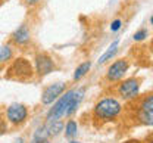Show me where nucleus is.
<instances>
[{"instance_id":"obj_1","label":"nucleus","mask_w":153,"mask_h":143,"mask_svg":"<svg viewBox=\"0 0 153 143\" xmlns=\"http://www.w3.org/2000/svg\"><path fill=\"white\" fill-rule=\"evenodd\" d=\"M122 112V106L115 98L100 99L93 108V117L100 123H111L119 117Z\"/></svg>"},{"instance_id":"obj_2","label":"nucleus","mask_w":153,"mask_h":143,"mask_svg":"<svg viewBox=\"0 0 153 143\" xmlns=\"http://www.w3.org/2000/svg\"><path fill=\"white\" fill-rule=\"evenodd\" d=\"M34 77V68L31 62L25 58H16L9 65L6 71V78L7 80H15V81H30Z\"/></svg>"},{"instance_id":"obj_3","label":"nucleus","mask_w":153,"mask_h":143,"mask_svg":"<svg viewBox=\"0 0 153 143\" xmlns=\"http://www.w3.org/2000/svg\"><path fill=\"white\" fill-rule=\"evenodd\" d=\"M135 120L138 121V124L153 127V95L144 96L137 102Z\"/></svg>"},{"instance_id":"obj_4","label":"nucleus","mask_w":153,"mask_h":143,"mask_svg":"<svg viewBox=\"0 0 153 143\" xmlns=\"http://www.w3.org/2000/svg\"><path fill=\"white\" fill-rule=\"evenodd\" d=\"M74 98H75V90L66 92V93L55 103V106L49 111V114H47V121H55V120H60L62 117H65L66 112H68V109H69V106H71V103L74 101Z\"/></svg>"},{"instance_id":"obj_5","label":"nucleus","mask_w":153,"mask_h":143,"mask_svg":"<svg viewBox=\"0 0 153 143\" xmlns=\"http://www.w3.org/2000/svg\"><path fill=\"white\" fill-rule=\"evenodd\" d=\"M140 78H128L119 83V86L116 87V93L119 95V98L122 99H133L138 95L140 90Z\"/></svg>"},{"instance_id":"obj_6","label":"nucleus","mask_w":153,"mask_h":143,"mask_svg":"<svg viewBox=\"0 0 153 143\" xmlns=\"http://www.w3.org/2000/svg\"><path fill=\"white\" fill-rule=\"evenodd\" d=\"M130 68V63L127 59H118L115 61L109 68H108V72H106V80L109 83H116L119 80L124 78V75L127 74Z\"/></svg>"},{"instance_id":"obj_7","label":"nucleus","mask_w":153,"mask_h":143,"mask_svg":"<svg viewBox=\"0 0 153 143\" xmlns=\"http://www.w3.org/2000/svg\"><path fill=\"white\" fill-rule=\"evenodd\" d=\"M28 117V109L22 105V103H12L7 109H6V118L7 121L13 125L22 124Z\"/></svg>"},{"instance_id":"obj_8","label":"nucleus","mask_w":153,"mask_h":143,"mask_svg":"<svg viewBox=\"0 0 153 143\" xmlns=\"http://www.w3.org/2000/svg\"><path fill=\"white\" fill-rule=\"evenodd\" d=\"M36 71L38 77H44L55 71V62L47 53H37L36 55Z\"/></svg>"},{"instance_id":"obj_9","label":"nucleus","mask_w":153,"mask_h":143,"mask_svg":"<svg viewBox=\"0 0 153 143\" xmlns=\"http://www.w3.org/2000/svg\"><path fill=\"white\" fill-rule=\"evenodd\" d=\"M65 87H66L65 83H53L49 87H46L44 92H43V95H41V103L43 105L53 103V101H56L57 98H59V95L63 93Z\"/></svg>"},{"instance_id":"obj_10","label":"nucleus","mask_w":153,"mask_h":143,"mask_svg":"<svg viewBox=\"0 0 153 143\" xmlns=\"http://www.w3.org/2000/svg\"><path fill=\"white\" fill-rule=\"evenodd\" d=\"M30 40H31V33H30V28L27 27V24L19 25L15 30V33L12 34V41L16 46H27Z\"/></svg>"},{"instance_id":"obj_11","label":"nucleus","mask_w":153,"mask_h":143,"mask_svg":"<svg viewBox=\"0 0 153 143\" xmlns=\"http://www.w3.org/2000/svg\"><path fill=\"white\" fill-rule=\"evenodd\" d=\"M118 46H119V40H115L114 43H112V44L108 47V50H106V52H105V53H103V55L99 58V61H97V62L102 65V63L108 62L109 59H112L115 55H116V52H118Z\"/></svg>"},{"instance_id":"obj_12","label":"nucleus","mask_w":153,"mask_h":143,"mask_svg":"<svg viewBox=\"0 0 153 143\" xmlns=\"http://www.w3.org/2000/svg\"><path fill=\"white\" fill-rule=\"evenodd\" d=\"M13 56V50L9 44H3L0 46V63H6L12 59Z\"/></svg>"},{"instance_id":"obj_13","label":"nucleus","mask_w":153,"mask_h":143,"mask_svg":"<svg viewBox=\"0 0 153 143\" xmlns=\"http://www.w3.org/2000/svg\"><path fill=\"white\" fill-rule=\"evenodd\" d=\"M47 128H49V133L50 136H57L62 130H63V123L60 120H55V121H49L47 124Z\"/></svg>"},{"instance_id":"obj_14","label":"nucleus","mask_w":153,"mask_h":143,"mask_svg":"<svg viewBox=\"0 0 153 143\" xmlns=\"http://www.w3.org/2000/svg\"><path fill=\"white\" fill-rule=\"evenodd\" d=\"M90 66H91V63H90V62H82V63H81V65L75 69V72H74V80L78 81L79 78H82V77L88 72Z\"/></svg>"},{"instance_id":"obj_15","label":"nucleus","mask_w":153,"mask_h":143,"mask_svg":"<svg viewBox=\"0 0 153 143\" xmlns=\"http://www.w3.org/2000/svg\"><path fill=\"white\" fill-rule=\"evenodd\" d=\"M76 131H78V127H76V123L74 120H69L68 124H66V127H65V136L66 137H74L76 136Z\"/></svg>"},{"instance_id":"obj_16","label":"nucleus","mask_w":153,"mask_h":143,"mask_svg":"<svg viewBox=\"0 0 153 143\" xmlns=\"http://www.w3.org/2000/svg\"><path fill=\"white\" fill-rule=\"evenodd\" d=\"M50 136L49 133V128L47 125H43V127H38L34 133V139H38V140H47V137Z\"/></svg>"},{"instance_id":"obj_17","label":"nucleus","mask_w":153,"mask_h":143,"mask_svg":"<svg viewBox=\"0 0 153 143\" xmlns=\"http://www.w3.org/2000/svg\"><path fill=\"white\" fill-rule=\"evenodd\" d=\"M147 34H149L147 30H138V31L133 36V39H134V41H141L147 37Z\"/></svg>"},{"instance_id":"obj_18","label":"nucleus","mask_w":153,"mask_h":143,"mask_svg":"<svg viewBox=\"0 0 153 143\" xmlns=\"http://www.w3.org/2000/svg\"><path fill=\"white\" fill-rule=\"evenodd\" d=\"M121 27H122V21H121V19H115L114 22L111 24V30H112L114 33H115V31H118Z\"/></svg>"},{"instance_id":"obj_19","label":"nucleus","mask_w":153,"mask_h":143,"mask_svg":"<svg viewBox=\"0 0 153 143\" xmlns=\"http://www.w3.org/2000/svg\"><path fill=\"white\" fill-rule=\"evenodd\" d=\"M24 1H25L28 6H36V4H38L41 0H24Z\"/></svg>"},{"instance_id":"obj_20","label":"nucleus","mask_w":153,"mask_h":143,"mask_svg":"<svg viewBox=\"0 0 153 143\" xmlns=\"http://www.w3.org/2000/svg\"><path fill=\"white\" fill-rule=\"evenodd\" d=\"M146 143H153V134L149 137V139H147V142H146Z\"/></svg>"},{"instance_id":"obj_21","label":"nucleus","mask_w":153,"mask_h":143,"mask_svg":"<svg viewBox=\"0 0 153 143\" xmlns=\"http://www.w3.org/2000/svg\"><path fill=\"white\" fill-rule=\"evenodd\" d=\"M15 143H24V139H18V140H15Z\"/></svg>"},{"instance_id":"obj_22","label":"nucleus","mask_w":153,"mask_h":143,"mask_svg":"<svg viewBox=\"0 0 153 143\" xmlns=\"http://www.w3.org/2000/svg\"><path fill=\"white\" fill-rule=\"evenodd\" d=\"M150 24L153 25V15H152V18H150Z\"/></svg>"},{"instance_id":"obj_23","label":"nucleus","mask_w":153,"mask_h":143,"mask_svg":"<svg viewBox=\"0 0 153 143\" xmlns=\"http://www.w3.org/2000/svg\"><path fill=\"white\" fill-rule=\"evenodd\" d=\"M41 143H50V142H47V140H43V142H41Z\"/></svg>"},{"instance_id":"obj_24","label":"nucleus","mask_w":153,"mask_h":143,"mask_svg":"<svg viewBox=\"0 0 153 143\" xmlns=\"http://www.w3.org/2000/svg\"><path fill=\"white\" fill-rule=\"evenodd\" d=\"M69 143H79V142H74V140H72V142H69Z\"/></svg>"}]
</instances>
